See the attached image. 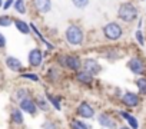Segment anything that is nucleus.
<instances>
[{
  "label": "nucleus",
  "instance_id": "412c9836",
  "mask_svg": "<svg viewBox=\"0 0 146 129\" xmlns=\"http://www.w3.org/2000/svg\"><path fill=\"white\" fill-rule=\"evenodd\" d=\"M44 96H46V99L49 100V103L52 105V108L54 110H57V112L62 110V100H60V98L57 95H53L50 92H44Z\"/></svg>",
  "mask_w": 146,
  "mask_h": 129
},
{
  "label": "nucleus",
  "instance_id": "20e7f679",
  "mask_svg": "<svg viewBox=\"0 0 146 129\" xmlns=\"http://www.w3.org/2000/svg\"><path fill=\"white\" fill-rule=\"evenodd\" d=\"M102 35L109 42H117L123 36V27L117 22H109L102 27Z\"/></svg>",
  "mask_w": 146,
  "mask_h": 129
},
{
  "label": "nucleus",
  "instance_id": "473e14b6",
  "mask_svg": "<svg viewBox=\"0 0 146 129\" xmlns=\"http://www.w3.org/2000/svg\"><path fill=\"white\" fill-rule=\"evenodd\" d=\"M117 129H132V128H130L129 125H127V126H126V125H123V126H120V128H117Z\"/></svg>",
  "mask_w": 146,
  "mask_h": 129
},
{
  "label": "nucleus",
  "instance_id": "c85d7f7f",
  "mask_svg": "<svg viewBox=\"0 0 146 129\" xmlns=\"http://www.w3.org/2000/svg\"><path fill=\"white\" fill-rule=\"evenodd\" d=\"M72 3H73V6H75L76 9L83 10V9H86V7L89 6L90 0H72Z\"/></svg>",
  "mask_w": 146,
  "mask_h": 129
},
{
  "label": "nucleus",
  "instance_id": "1a4fd4ad",
  "mask_svg": "<svg viewBox=\"0 0 146 129\" xmlns=\"http://www.w3.org/2000/svg\"><path fill=\"white\" fill-rule=\"evenodd\" d=\"M17 106L22 109L23 113H27V115H30V116H36L37 112H39V108H37L35 99H33V95H32V96H27V98H25V99H22V100L17 103Z\"/></svg>",
  "mask_w": 146,
  "mask_h": 129
},
{
  "label": "nucleus",
  "instance_id": "423d86ee",
  "mask_svg": "<svg viewBox=\"0 0 146 129\" xmlns=\"http://www.w3.org/2000/svg\"><path fill=\"white\" fill-rule=\"evenodd\" d=\"M43 60H44V53L40 47H33L30 49L29 55H27V63H29V68L32 69H39L42 68L43 64Z\"/></svg>",
  "mask_w": 146,
  "mask_h": 129
},
{
  "label": "nucleus",
  "instance_id": "cd10ccee",
  "mask_svg": "<svg viewBox=\"0 0 146 129\" xmlns=\"http://www.w3.org/2000/svg\"><path fill=\"white\" fill-rule=\"evenodd\" d=\"M13 20H15V17H12L9 15L0 16V27H10L13 25Z\"/></svg>",
  "mask_w": 146,
  "mask_h": 129
},
{
  "label": "nucleus",
  "instance_id": "bb28decb",
  "mask_svg": "<svg viewBox=\"0 0 146 129\" xmlns=\"http://www.w3.org/2000/svg\"><path fill=\"white\" fill-rule=\"evenodd\" d=\"M40 129H59V122H56L53 119H46L40 125Z\"/></svg>",
  "mask_w": 146,
  "mask_h": 129
},
{
  "label": "nucleus",
  "instance_id": "4be33fe9",
  "mask_svg": "<svg viewBox=\"0 0 146 129\" xmlns=\"http://www.w3.org/2000/svg\"><path fill=\"white\" fill-rule=\"evenodd\" d=\"M117 113L120 115V118H123V119L127 122V125H129L132 129H137V128H139V122H137V119H136L133 115H130V113L126 112V110H119Z\"/></svg>",
  "mask_w": 146,
  "mask_h": 129
},
{
  "label": "nucleus",
  "instance_id": "2eb2a0df",
  "mask_svg": "<svg viewBox=\"0 0 146 129\" xmlns=\"http://www.w3.org/2000/svg\"><path fill=\"white\" fill-rule=\"evenodd\" d=\"M75 80H76L79 85H82V86H93V83H95V76L80 69L79 72L75 73Z\"/></svg>",
  "mask_w": 146,
  "mask_h": 129
},
{
  "label": "nucleus",
  "instance_id": "f257e3e1",
  "mask_svg": "<svg viewBox=\"0 0 146 129\" xmlns=\"http://www.w3.org/2000/svg\"><path fill=\"white\" fill-rule=\"evenodd\" d=\"M82 57L75 53H57L54 55V62L59 68L76 73L82 69Z\"/></svg>",
  "mask_w": 146,
  "mask_h": 129
},
{
  "label": "nucleus",
  "instance_id": "6ab92c4d",
  "mask_svg": "<svg viewBox=\"0 0 146 129\" xmlns=\"http://www.w3.org/2000/svg\"><path fill=\"white\" fill-rule=\"evenodd\" d=\"M27 96H32V92H30V89L27 86H19V88H16L15 92H13V95H12V98H13V100L16 103H19L22 99H25Z\"/></svg>",
  "mask_w": 146,
  "mask_h": 129
},
{
  "label": "nucleus",
  "instance_id": "c756f323",
  "mask_svg": "<svg viewBox=\"0 0 146 129\" xmlns=\"http://www.w3.org/2000/svg\"><path fill=\"white\" fill-rule=\"evenodd\" d=\"M135 37H136V42L140 45V46H145V36H143V32L140 29H137L135 32Z\"/></svg>",
  "mask_w": 146,
  "mask_h": 129
},
{
  "label": "nucleus",
  "instance_id": "9d476101",
  "mask_svg": "<svg viewBox=\"0 0 146 129\" xmlns=\"http://www.w3.org/2000/svg\"><path fill=\"white\" fill-rule=\"evenodd\" d=\"M96 119H98V123H99L102 128H105V129H117V122H116V119H115L110 113H108V112H100V113L96 116Z\"/></svg>",
  "mask_w": 146,
  "mask_h": 129
},
{
  "label": "nucleus",
  "instance_id": "7c9ffc66",
  "mask_svg": "<svg viewBox=\"0 0 146 129\" xmlns=\"http://www.w3.org/2000/svg\"><path fill=\"white\" fill-rule=\"evenodd\" d=\"M6 46H7V40H6V36L0 32V50H3V49H6Z\"/></svg>",
  "mask_w": 146,
  "mask_h": 129
},
{
  "label": "nucleus",
  "instance_id": "2f4dec72",
  "mask_svg": "<svg viewBox=\"0 0 146 129\" xmlns=\"http://www.w3.org/2000/svg\"><path fill=\"white\" fill-rule=\"evenodd\" d=\"M13 3H15V0H5L3 2V10H9V9H12L13 7Z\"/></svg>",
  "mask_w": 146,
  "mask_h": 129
},
{
  "label": "nucleus",
  "instance_id": "b1692460",
  "mask_svg": "<svg viewBox=\"0 0 146 129\" xmlns=\"http://www.w3.org/2000/svg\"><path fill=\"white\" fill-rule=\"evenodd\" d=\"M19 78L23 79V80H30V82H35V83H39L40 82V76L35 72H20L19 73Z\"/></svg>",
  "mask_w": 146,
  "mask_h": 129
},
{
  "label": "nucleus",
  "instance_id": "f3484780",
  "mask_svg": "<svg viewBox=\"0 0 146 129\" xmlns=\"http://www.w3.org/2000/svg\"><path fill=\"white\" fill-rule=\"evenodd\" d=\"M33 99H35V102H36L39 110H42L43 113H49V112L52 110V105H50L49 100L46 99L44 93H36V95L33 96Z\"/></svg>",
  "mask_w": 146,
  "mask_h": 129
},
{
  "label": "nucleus",
  "instance_id": "0eeeda50",
  "mask_svg": "<svg viewBox=\"0 0 146 129\" xmlns=\"http://www.w3.org/2000/svg\"><path fill=\"white\" fill-rule=\"evenodd\" d=\"M126 66H127V69H129L133 75H136V76H143V75L146 73V63H145L143 59L139 57V56L130 57V59L127 60V63H126Z\"/></svg>",
  "mask_w": 146,
  "mask_h": 129
},
{
  "label": "nucleus",
  "instance_id": "f8f14e48",
  "mask_svg": "<svg viewBox=\"0 0 146 129\" xmlns=\"http://www.w3.org/2000/svg\"><path fill=\"white\" fill-rule=\"evenodd\" d=\"M62 78V72H60V68L57 66V64H50V66L47 68L46 73H44V79L47 83L50 85H57V82L60 80Z\"/></svg>",
  "mask_w": 146,
  "mask_h": 129
},
{
  "label": "nucleus",
  "instance_id": "393cba45",
  "mask_svg": "<svg viewBox=\"0 0 146 129\" xmlns=\"http://www.w3.org/2000/svg\"><path fill=\"white\" fill-rule=\"evenodd\" d=\"M13 9L19 15H26L27 13V7H26V2H25V0H15Z\"/></svg>",
  "mask_w": 146,
  "mask_h": 129
},
{
  "label": "nucleus",
  "instance_id": "4468645a",
  "mask_svg": "<svg viewBox=\"0 0 146 129\" xmlns=\"http://www.w3.org/2000/svg\"><path fill=\"white\" fill-rule=\"evenodd\" d=\"M9 118H10V123L13 126H25V115L22 112V109L19 106H12L10 112H9Z\"/></svg>",
  "mask_w": 146,
  "mask_h": 129
},
{
  "label": "nucleus",
  "instance_id": "6e6552de",
  "mask_svg": "<svg viewBox=\"0 0 146 129\" xmlns=\"http://www.w3.org/2000/svg\"><path fill=\"white\" fill-rule=\"evenodd\" d=\"M102 64L99 63V60L96 59V57H85L83 60H82V70H85V72H88V73H90V75H93L95 78L102 72Z\"/></svg>",
  "mask_w": 146,
  "mask_h": 129
},
{
  "label": "nucleus",
  "instance_id": "a878e982",
  "mask_svg": "<svg viewBox=\"0 0 146 129\" xmlns=\"http://www.w3.org/2000/svg\"><path fill=\"white\" fill-rule=\"evenodd\" d=\"M135 85H136L139 93L143 95V96H146V78H143V76L142 78H137L135 80Z\"/></svg>",
  "mask_w": 146,
  "mask_h": 129
},
{
  "label": "nucleus",
  "instance_id": "f03ea898",
  "mask_svg": "<svg viewBox=\"0 0 146 129\" xmlns=\"http://www.w3.org/2000/svg\"><path fill=\"white\" fill-rule=\"evenodd\" d=\"M85 39H86L85 29L80 25L70 23L64 29V40L72 47H82L85 45Z\"/></svg>",
  "mask_w": 146,
  "mask_h": 129
},
{
  "label": "nucleus",
  "instance_id": "72a5a7b5",
  "mask_svg": "<svg viewBox=\"0 0 146 129\" xmlns=\"http://www.w3.org/2000/svg\"><path fill=\"white\" fill-rule=\"evenodd\" d=\"M0 7H3V0H0Z\"/></svg>",
  "mask_w": 146,
  "mask_h": 129
},
{
  "label": "nucleus",
  "instance_id": "ddd939ff",
  "mask_svg": "<svg viewBox=\"0 0 146 129\" xmlns=\"http://www.w3.org/2000/svg\"><path fill=\"white\" fill-rule=\"evenodd\" d=\"M120 102H122V105L126 106V108H136V106H139V103H140V96H139L137 93H135V92L127 90V92H125V93L122 95Z\"/></svg>",
  "mask_w": 146,
  "mask_h": 129
},
{
  "label": "nucleus",
  "instance_id": "dca6fc26",
  "mask_svg": "<svg viewBox=\"0 0 146 129\" xmlns=\"http://www.w3.org/2000/svg\"><path fill=\"white\" fill-rule=\"evenodd\" d=\"M32 5L39 15H47L52 12V0H32Z\"/></svg>",
  "mask_w": 146,
  "mask_h": 129
},
{
  "label": "nucleus",
  "instance_id": "39448f33",
  "mask_svg": "<svg viewBox=\"0 0 146 129\" xmlns=\"http://www.w3.org/2000/svg\"><path fill=\"white\" fill-rule=\"evenodd\" d=\"M75 115L80 119H93L96 116V108L89 102V100H82L78 103L76 109H75Z\"/></svg>",
  "mask_w": 146,
  "mask_h": 129
},
{
  "label": "nucleus",
  "instance_id": "aec40b11",
  "mask_svg": "<svg viewBox=\"0 0 146 129\" xmlns=\"http://www.w3.org/2000/svg\"><path fill=\"white\" fill-rule=\"evenodd\" d=\"M13 25H15V27L17 29V32H19L20 35L29 36V35L32 33V30H30V23L25 22L23 19H15V20H13Z\"/></svg>",
  "mask_w": 146,
  "mask_h": 129
},
{
  "label": "nucleus",
  "instance_id": "7ed1b4c3",
  "mask_svg": "<svg viewBox=\"0 0 146 129\" xmlns=\"http://www.w3.org/2000/svg\"><path fill=\"white\" fill-rule=\"evenodd\" d=\"M139 10L132 2H123L117 9V19L123 23H132L137 19Z\"/></svg>",
  "mask_w": 146,
  "mask_h": 129
},
{
  "label": "nucleus",
  "instance_id": "a211bd4d",
  "mask_svg": "<svg viewBox=\"0 0 146 129\" xmlns=\"http://www.w3.org/2000/svg\"><path fill=\"white\" fill-rule=\"evenodd\" d=\"M69 129H93L92 125L85 122V119H80L78 116L69 119Z\"/></svg>",
  "mask_w": 146,
  "mask_h": 129
},
{
  "label": "nucleus",
  "instance_id": "9b49d317",
  "mask_svg": "<svg viewBox=\"0 0 146 129\" xmlns=\"http://www.w3.org/2000/svg\"><path fill=\"white\" fill-rule=\"evenodd\" d=\"M5 66L10 70V72H15V73H20L25 70V66L20 59H17L16 56H12V55H7L5 57Z\"/></svg>",
  "mask_w": 146,
  "mask_h": 129
},
{
  "label": "nucleus",
  "instance_id": "5701e85b",
  "mask_svg": "<svg viewBox=\"0 0 146 129\" xmlns=\"http://www.w3.org/2000/svg\"><path fill=\"white\" fill-rule=\"evenodd\" d=\"M100 56H102V57H105V59H108V60H110V62H115V60H117L122 55H119L116 49L109 47V49H103Z\"/></svg>",
  "mask_w": 146,
  "mask_h": 129
}]
</instances>
